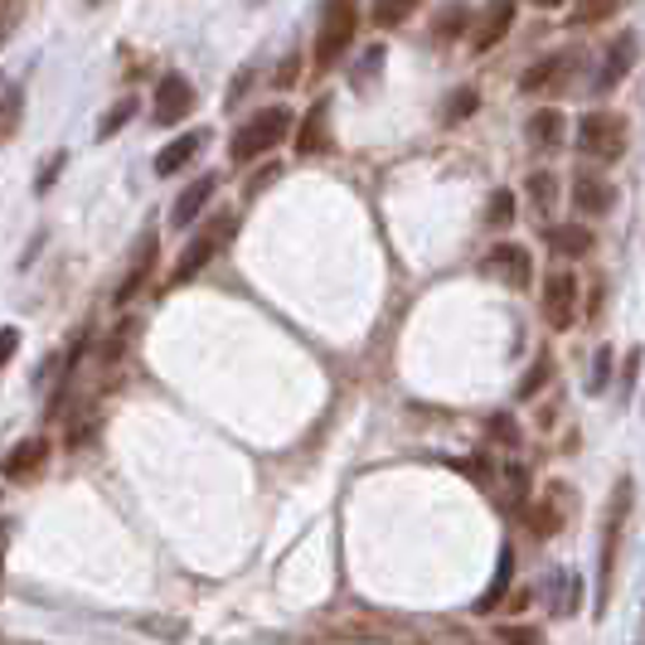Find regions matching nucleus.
<instances>
[{"label":"nucleus","instance_id":"obj_1","mask_svg":"<svg viewBox=\"0 0 645 645\" xmlns=\"http://www.w3.org/2000/svg\"><path fill=\"white\" fill-rule=\"evenodd\" d=\"M287 131H291V112H287V107H262V112H252L248 122L234 131L228 156H234V166H248V160L277 151V146L287 141Z\"/></svg>","mask_w":645,"mask_h":645},{"label":"nucleus","instance_id":"obj_2","mask_svg":"<svg viewBox=\"0 0 645 645\" xmlns=\"http://www.w3.org/2000/svg\"><path fill=\"white\" fill-rule=\"evenodd\" d=\"M359 30V10L349 0H335V6L320 10V34H316V69L326 73L335 59L349 49V39Z\"/></svg>","mask_w":645,"mask_h":645},{"label":"nucleus","instance_id":"obj_3","mask_svg":"<svg viewBox=\"0 0 645 645\" xmlns=\"http://www.w3.org/2000/svg\"><path fill=\"white\" fill-rule=\"evenodd\" d=\"M577 151L593 160H622L626 151V117L622 112H587L577 127Z\"/></svg>","mask_w":645,"mask_h":645},{"label":"nucleus","instance_id":"obj_4","mask_svg":"<svg viewBox=\"0 0 645 645\" xmlns=\"http://www.w3.org/2000/svg\"><path fill=\"white\" fill-rule=\"evenodd\" d=\"M228 238H234V214H219V219H214L209 228H199V238L190 248L180 252V262H175V272H170V287H185V281L190 277H199L205 272V267L214 262V252H219Z\"/></svg>","mask_w":645,"mask_h":645},{"label":"nucleus","instance_id":"obj_5","mask_svg":"<svg viewBox=\"0 0 645 645\" xmlns=\"http://www.w3.org/2000/svg\"><path fill=\"white\" fill-rule=\"evenodd\" d=\"M626 515H631V480L622 476V480H616V486H612L607 515H602V602H607V587H612V568H616V554H622Z\"/></svg>","mask_w":645,"mask_h":645},{"label":"nucleus","instance_id":"obj_6","mask_svg":"<svg viewBox=\"0 0 645 645\" xmlns=\"http://www.w3.org/2000/svg\"><path fill=\"white\" fill-rule=\"evenodd\" d=\"M544 320L554 330H568L577 320V277L568 272V267L548 272V281H544Z\"/></svg>","mask_w":645,"mask_h":645},{"label":"nucleus","instance_id":"obj_7","mask_svg":"<svg viewBox=\"0 0 645 645\" xmlns=\"http://www.w3.org/2000/svg\"><path fill=\"white\" fill-rule=\"evenodd\" d=\"M190 107H195V88H190V78L185 73H166L156 83V102H151V117L160 127H175V122H185L190 117Z\"/></svg>","mask_w":645,"mask_h":645},{"label":"nucleus","instance_id":"obj_8","mask_svg":"<svg viewBox=\"0 0 645 645\" xmlns=\"http://www.w3.org/2000/svg\"><path fill=\"white\" fill-rule=\"evenodd\" d=\"M583 69V53L577 49H563V53H548L539 59L529 73L519 78V92H554V88H568V73Z\"/></svg>","mask_w":645,"mask_h":645},{"label":"nucleus","instance_id":"obj_9","mask_svg":"<svg viewBox=\"0 0 645 645\" xmlns=\"http://www.w3.org/2000/svg\"><path fill=\"white\" fill-rule=\"evenodd\" d=\"M486 267L505 281V287H529L534 281V258H529V248H519V244H495Z\"/></svg>","mask_w":645,"mask_h":645},{"label":"nucleus","instance_id":"obj_10","mask_svg":"<svg viewBox=\"0 0 645 645\" xmlns=\"http://www.w3.org/2000/svg\"><path fill=\"white\" fill-rule=\"evenodd\" d=\"M631 63H636V34H616L607 53H602V69L593 78V88L597 92H612V88H622V78L631 73Z\"/></svg>","mask_w":645,"mask_h":645},{"label":"nucleus","instance_id":"obj_11","mask_svg":"<svg viewBox=\"0 0 645 645\" xmlns=\"http://www.w3.org/2000/svg\"><path fill=\"white\" fill-rule=\"evenodd\" d=\"M156 252H160V244H156V234H141V244L131 248V262H127V277L117 281V306H127L137 291L146 287V277H151V267H156Z\"/></svg>","mask_w":645,"mask_h":645},{"label":"nucleus","instance_id":"obj_12","mask_svg":"<svg viewBox=\"0 0 645 645\" xmlns=\"http://www.w3.org/2000/svg\"><path fill=\"white\" fill-rule=\"evenodd\" d=\"M44 462H49V441L44 437H24L20 447L0 462V476H6V480H34L39 472H44Z\"/></svg>","mask_w":645,"mask_h":645},{"label":"nucleus","instance_id":"obj_13","mask_svg":"<svg viewBox=\"0 0 645 645\" xmlns=\"http://www.w3.org/2000/svg\"><path fill=\"white\" fill-rule=\"evenodd\" d=\"M515 16H519L515 0H495V6H486V10H480V20H476V30H472V44L476 49H495L509 34Z\"/></svg>","mask_w":645,"mask_h":645},{"label":"nucleus","instance_id":"obj_14","mask_svg":"<svg viewBox=\"0 0 645 645\" xmlns=\"http://www.w3.org/2000/svg\"><path fill=\"white\" fill-rule=\"evenodd\" d=\"M573 205L583 214H607L616 205V195H612V185L602 180V175L583 170V175H573Z\"/></svg>","mask_w":645,"mask_h":645},{"label":"nucleus","instance_id":"obj_15","mask_svg":"<svg viewBox=\"0 0 645 645\" xmlns=\"http://www.w3.org/2000/svg\"><path fill=\"white\" fill-rule=\"evenodd\" d=\"M214 190H219V175H199V180L190 185V190H185L180 199H175V209H170V224L175 228H190L195 224V214L209 205L214 199Z\"/></svg>","mask_w":645,"mask_h":645},{"label":"nucleus","instance_id":"obj_16","mask_svg":"<svg viewBox=\"0 0 645 645\" xmlns=\"http://www.w3.org/2000/svg\"><path fill=\"white\" fill-rule=\"evenodd\" d=\"M529 141H534V151H558L563 137H568V122H563V112L558 107H539V112L529 117Z\"/></svg>","mask_w":645,"mask_h":645},{"label":"nucleus","instance_id":"obj_17","mask_svg":"<svg viewBox=\"0 0 645 645\" xmlns=\"http://www.w3.org/2000/svg\"><path fill=\"white\" fill-rule=\"evenodd\" d=\"M205 141H209V131H185V137H175L166 151L156 156V175H180L199 156V146H205Z\"/></svg>","mask_w":645,"mask_h":645},{"label":"nucleus","instance_id":"obj_18","mask_svg":"<svg viewBox=\"0 0 645 645\" xmlns=\"http://www.w3.org/2000/svg\"><path fill=\"white\" fill-rule=\"evenodd\" d=\"M330 146V102H316L301 122V137H297V151L301 156H320Z\"/></svg>","mask_w":645,"mask_h":645},{"label":"nucleus","instance_id":"obj_19","mask_svg":"<svg viewBox=\"0 0 645 645\" xmlns=\"http://www.w3.org/2000/svg\"><path fill=\"white\" fill-rule=\"evenodd\" d=\"M558 500H568V490L548 486V490H544V500L534 505L529 515H524V519H529V529L539 534V539H554V534H558V524H563V509H558Z\"/></svg>","mask_w":645,"mask_h":645},{"label":"nucleus","instance_id":"obj_20","mask_svg":"<svg viewBox=\"0 0 645 645\" xmlns=\"http://www.w3.org/2000/svg\"><path fill=\"white\" fill-rule=\"evenodd\" d=\"M548 244H554L558 258H587L593 252V228H583V224H558L554 234H548Z\"/></svg>","mask_w":645,"mask_h":645},{"label":"nucleus","instance_id":"obj_21","mask_svg":"<svg viewBox=\"0 0 645 645\" xmlns=\"http://www.w3.org/2000/svg\"><path fill=\"white\" fill-rule=\"evenodd\" d=\"M466 24H472V10H466V6H447V10H437V20H433V39H437V44H447V39H456Z\"/></svg>","mask_w":645,"mask_h":645},{"label":"nucleus","instance_id":"obj_22","mask_svg":"<svg viewBox=\"0 0 645 645\" xmlns=\"http://www.w3.org/2000/svg\"><path fill=\"white\" fill-rule=\"evenodd\" d=\"M20 107H24V88H0V141L16 137V127H20Z\"/></svg>","mask_w":645,"mask_h":645},{"label":"nucleus","instance_id":"obj_23","mask_svg":"<svg viewBox=\"0 0 645 645\" xmlns=\"http://www.w3.org/2000/svg\"><path fill=\"white\" fill-rule=\"evenodd\" d=\"M529 199H534V209H539V214L554 209V199H558V180H554V175H548V170H534V175H529Z\"/></svg>","mask_w":645,"mask_h":645},{"label":"nucleus","instance_id":"obj_24","mask_svg":"<svg viewBox=\"0 0 645 645\" xmlns=\"http://www.w3.org/2000/svg\"><path fill=\"white\" fill-rule=\"evenodd\" d=\"M509 568H515V558H509V548H505V554H500V568H495V577H490V593L476 602L480 612H495V607H500V597H505V587H509Z\"/></svg>","mask_w":645,"mask_h":645},{"label":"nucleus","instance_id":"obj_25","mask_svg":"<svg viewBox=\"0 0 645 645\" xmlns=\"http://www.w3.org/2000/svg\"><path fill=\"white\" fill-rule=\"evenodd\" d=\"M131 112H137V98H122V102H117L112 112L102 117V127H98V141H112L117 131H122V127L131 122Z\"/></svg>","mask_w":645,"mask_h":645},{"label":"nucleus","instance_id":"obj_26","mask_svg":"<svg viewBox=\"0 0 645 645\" xmlns=\"http://www.w3.org/2000/svg\"><path fill=\"white\" fill-rule=\"evenodd\" d=\"M476 107H480V92L476 88H456L452 98H447V122H466Z\"/></svg>","mask_w":645,"mask_h":645},{"label":"nucleus","instance_id":"obj_27","mask_svg":"<svg viewBox=\"0 0 645 645\" xmlns=\"http://www.w3.org/2000/svg\"><path fill=\"white\" fill-rule=\"evenodd\" d=\"M495 641H500V645H548L539 626H500V631H495Z\"/></svg>","mask_w":645,"mask_h":645},{"label":"nucleus","instance_id":"obj_28","mask_svg":"<svg viewBox=\"0 0 645 645\" xmlns=\"http://www.w3.org/2000/svg\"><path fill=\"white\" fill-rule=\"evenodd\" d=\"M509 224H515V195L495 190V199H490V228H509Z\"/></svg>","mask_w":645,"mask_h":645},{"label":"nucleus","instance_id":"obj_29","mask_svg":"<svg viewBox=\"0 0 645 645\" xmlns=\"http://www.w3.org/2000/svg\"><path fill=\"white\" fill-rule=\"evenodd\" d=\"M408 10H413V6H374L369 16H374V24H379V30H394V24L408 20Z\"/></svg>","mask_w":645,"mask_h":645},{"label":"nucleus","instance_id":"obj_30","mask_svg":"<svg viewBox=\"0 0 645 645\" xmlns=\"http://www.w3.org/2000/svg\"><path fill=\"white\" fill-rule=\"evenodd\" d=\"M131 335H137V326H131V320H127V326L117 330L112 340H107V349H102V359H107V365H117V359H122V349H127V340H131Z\"/></svg>","mask_w":645,"mask_h":645},{"label":"nucleus","instance_id":"obj_31","mask_svg":"<svg viewBox=\"0 0 645 645\" xmlns=\"http://www.w3.org/2000/svg\"><path fill=\"white\" fill-rule=\"evenodd\" d=\"M544 379H548V359H539L529 374H524V384H519V398H534L544 388Z\"/></svg>","mask_w":645,"mask_h":645},{"label":"nucleus","instance_id":"obj_32","mask_svg":"<svg viewBox=\"0 0 645 645\" xmlns=\"http://www.w3.org/2000/svg\"><path fill=\"white\" fill-rule=\"evenodd\" d=\"M16 349H20V330L16 326H0V369L16 359Z\"/></svg>","mask_w":645,"mask_h":645},{"label":"nucleus","instance_id":"obj_33","mask_svg":"<svg viewBox=\"0 0 645 645\" xmlns=\"http://www.w3.org/2000/svg\"><path fill=\"white\" fill-rule=\"evenodd\" d=\"M616 16V6H577L573 10V20H583V24H597V20H612Z\"/></svg>","mask_w":645,"mask_h":645},{"label":"nucleus","instance_id":"obj_34","mask_svg":"<svg viewBox=\"0 0 645 645\" xmlns=\"http://www.w3.org/2000/svg\"><path fill=\"white\" fill-rule=\"evenodd\" d=\"M379 63H384V49H369V59L359 63V73H355V88H365L369 78H374V69H379Z\"/></svg>","mask_w":645,"mask_h":645},{"label":"nucleus","instance_id":"obj_35","mask_svg":"<svg viewBox=\"0 0 645 645\" xmlns=\"http://www.w3.org/2000/svg\"><path fill=\"white\" fill-rule=\"evenodd\" d=\"M607 379H612V349H602L597 369H593V394H597V388H607Z\"/></svg>","mask_w":645,"mask_h":645},{"label":"nucleus","instance_id":"obj_36","mask_svg":"<svg viewBox=\"0 0 645 645\" xmlns=\"http://www.w3.org/2000/svg\"><path fill=\"white\" fill-rule=\"evenodd\" d=\"M20 16H24V10H20V6H0V39H6V34H10V24H16Z\"/></svg>","mask_w":645,"mask_h":645},{"label":"nucleus","instance_id":"obj_37","mask_svg":"<svg viewBox=\"0 0 645 645\" xmlns=\"http://www.w3.org/2000/svg\"><path fill=\"white\" fill-rule=\"evenodd\" d=\"M277 83H281V88H291V83H297V59H287V63H281Z\"/></svg>","mask_w":645,"mask_h":645},{"label":"nucleus","instance_id":"obj_38","mask_svg":"<svg viewBox=\"0 0 645 645\" xmlns=\"http://www.w3.org/2000/svg\"><path fill=\"white\" fill-rule=\"evenodd\" d=\"M495 437H500V441H515V427H509V418H495Z\"/></svg>","mask_w":645,"mask_h":645},{"label":"nucleus","instance_id":"obj_39","mask_svg":"<svg viewBox=\"0 0 645 645\" xmlns=\"http://www.w3.org/2000/svg\"><path fill=\"white\" fill-rule=\"evenodd\" d=\"M456 645H480V641H456Z\"/></svg>","mask_w":645,"mask_h":645}]
</instances>
